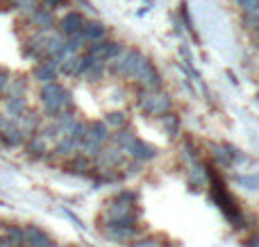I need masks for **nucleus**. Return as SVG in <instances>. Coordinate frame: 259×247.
I'll return each instance as SVG.
<instances>
[{
  "label": "nucleus",
  "instance_id": "f257e3e1",
  "mask_svg": "<svg viewBox=\"0 0 259 247\" xmlns=\"http://www.w3.org/2000/svg\"><path fill=\"white\" fill-rule=\"evenodd\" d=\"M80 25H82V16H80V14H68V16L62 21V27L66 32H75Z\"/></svg>",
  "mask_w": 259,
  "mask_h": 247
},
{
  "label": "nucleus",
  "instance_id": "f03ea898",
  "mask_svg": "<svg viewBox=\"0 0 259 247\" xmlns=\"http://www.w3.org/2000/svg\"><path fill=\"white\" fill-rule=\"evenodd\" d=\"M5 77H7V73H5V71H0V89H3V86H5Z\"/></svg>",
  "mask_w": 259,
  "mask_h": 247
},
{
  "label": "nucleus",
  "instance_id": "7ed1b4c3",
  "mask_svg": "<svg viewBox=\"0 0 259 247\" xmlns=\"http://www.w3.org/2000/svg\"><path fill=\"white\" fill-rule=\"evenodd\" d=\"M14 3H16V5H21V7H25V5H30L32 0H14Z\"/></svg>",
  "mask_w": 259,
  "mask_h": 247
}]
</instances>
